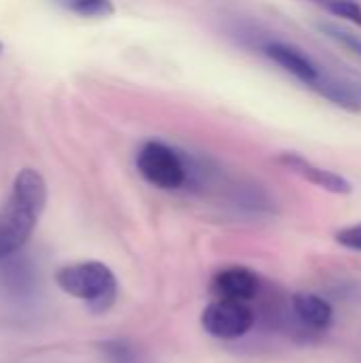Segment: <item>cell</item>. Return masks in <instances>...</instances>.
Instances as JSON below:
<instances>
[{
	"instance_id": "obj_1",
	"label": "cell",
	"mask_w": 361,
	"mask_h": 363,
	"mask_svg": "<svg viewBox=\"0 0 361 363\" xmlns=\"http://www.w3.org/2000/svg\"><path fill=\"white\" fill-rule=\"evenodd\" d=\"M47 204V183L40 172H17L9 200L0 208V259L19 253L30 240Z\"/></svg>"
},
{
	"instance_id": "obj_2",
	"label": "cell",
	"mask_w": 361,
	"mask_h": 363,
	"mask_svg": "<svg viewBox=\"0 0 361 363\" xmlns=\"http://www.w3.org/2000/svg\"><path fill=\"white\" fill-rule=\"evenodd\" d=\"M57 287L81 300L91 313H106L117 300V279L113 270L96 259L66 264L55 272Z\"/></svg>"
},
{
	"instance_id": "obj_3",
	"label": "cell",
	"mask_w": 361,
	"mask_h": 363,
	"mask_svg": "<svg viewBox=\"0 0 361 363\" xmlns=\"http://www.w3.org/2000/svg\"><path fill=\"white\" fill-rule=\"evenodd\" d=\"M138 174L153 187L174 191L187 185L189 164L187 160L170 145L162 140H147L136 153Z\"/></svg>"
},
{
	"instance_id": "obj_4",
	"label": "cell",
	"mask_w": 361,
	"mask_h": 363,
	"mask_svg": "<svg viewBox=\"0 0 361 363\" xmlns=\"http://www.w3.org/2000/svg\"><path fill=\"white\" fill-rule=\"evenodd\" d=\"M200 323L202 330L217 340H238L255 325V313L245 302L217 300L204 308Z\"/></svg>"
},
{
	"instance_id": "obj_5",
	"label": "cell",
	"mask_w": 361,
	"mask_h": 363,
	"mask_svg": "<svg viewBox=\"0 0 361 363\" xmlns=\"http://www.w3.org/2000/svg\"><path fill=\"white\" fill-rule=\"evenodd\" d=\"M262 51L270 62H274L279 68H283L287 74L302 81L309 87H313L317 83V79L321 77V72H323V68L311 55H306L300 47H296L291 43L266 40L262 45Z\"/></svg>"
},
{
	"instance_id": "obj_6",
	"label": "cell",
	"mask_w": 361,
	"mask_h": 363,
	"mask_svg": "<svg viewBox=\"0 0 361 363\" xmlns=\"http://www.w3.org/2000/svg\"><path fill=\"white\" fill-rule=\"evenodd\" d=\"M277 162L281 166H285L289 172L302 177L304 181H309L311 185L315 187H321L330 194H336V196H347L353 191V185L351 181H347L343 174L334 172V170H328V168H321L317 164H313L311 160H306L304 155L296 153V151H281L277 155Z\"/></svg>"
},
{
	"instance_id": "obj_7",
	"label": "cell",
	"mask_w": 361,
	"mask_h": 363,
	"mask_svg": "<svg viewBox=\"0 0 361 363\" xmlns=\"http://www.w3.org/2000/svg\"><path fill=\"white\" fill-rule=\"evenodd\" d=\"M262 289V279L245 266H230L215 274L213 279V294L219 300H232V302H245L257 298Z\"/></svg>"
},
{
	"instance_id": "obj_8",
	"label": "cell",
	"mask_w": 361,
	"mask_h": 363,
	"mask_svg": "<svg viewBox=\"0 0 361 363\" xmlns=\"http://www.w3.org/2000/svg\"><path fill=\"white\" fill-rule=\"evenodd\" d=\"M289 308L294 319L300 323V328L311 334L328 332L334 323V306L326 298L313 291L294 294L289 300Z\"/></svg>"
},
{
	"instance_id": "obj_9",
	"label": "cell",
	"mask_w": 361,
	"mask_h": 363,
	"mask_svg": "<svg viewBox=\"0 0 361 363\" xmlns=\"http://www.w3.org/2000/svg\"><path fill=\"white\" fill-rule=\"evenodd\" d=\"M38 274L32 262L19 253L0 259V289L11 298H32Z\"/></svg>"
},
{
	"instance_id": "obj_10",
	"label": "cell",
	"mask_w": 361,
	"mask_h": 363,
	"mask_svg": "<svg viewBox=\"0 0 361 363\" xmlns=\"http://www.w3.org/2000/svg\"><path fill=\"white\" fill-rule=\"evenodd\" d=\"M315 89L319 96H323L328 102L345 108V111H351V113H357L361 111V94L360 89H355L353 85L345 83L343 79L338 77H332L330 72H321V77L317 79V83L311 87Z\"/></svg>"
},
{
	"instance_id": "obj_11",
	"label": "cell",
	"mask_w": 361,
	"mask_h": 363,
	"mask_svg": "<svg viewBox=\"0 0 361 363\" xmlns=\"http://www.w3.org/2000/svg\"><path fill=\"white\" fill-rule=\"evenodd\" d=\"M98 353L102 355L104 363H143L138 347L126 338L98 342Z\"/></svg>"
},
{
	"instance_id": "obj_12",
	"label": "cell",
	"mask_w": 361,
	"mask_h": 363,
	"mask_svg": "<svg viewBox=\"0 0 361 363\" xmlns=\"http://www.w3.org/2000/svg\"><path fill=\"white\" fill-rule=\"evenodd\" d=\"M53 2L79 17L100 19V17H111L115 13L113 0H53Z\"/></svg>"
},
{
	"instance_id": "obj_13",
	"label": "cell",
	"mask_w": 361,
	"mask_h": 363,
	"mask_svg": "<svg viewBox=\"0 0 361 363\" xmlns=\"http://www.w3.org/2000/svg\"><path fill=\"white\" fill-rule=\"evenodd\" d=\"M319 30H321L328 38H332L334 43H338L343 49H347L351 55H355V57H360L361 60L360 34H355V32H351V30H347V28H343V26H338V23H330V21L319 23Z\"/></svg>"
},
{
	"instance_id": "obj_14",
	"label": "cell",
	"mask_w": 361,
	"mask_h": 363,
	"mask_svg": "<svg viewBox=\"0 0 361 363\" xmlns=\"http://www.w3.org/2000/svg\"><path fill=\"white\" fill-rule=\"evenodd\" d=\"M323 9L330 15L340 17L345 21H351V23L361 28V4L357 0H330L323 4Z\"/></svg>"
},
{
	"instance_id": "obj_15",
	"label": "cell",
	"mask_w": 361,
	"mask_h": 363,
	"mask_svg": "<svg viewBox=\"0 0 361 363\" xmlns=\"http://www.w3.org/2000/svg\"><path fill=\"white\" fill-rule=\"evenodd\" d=\"M334 240L349 249V251H355V253H361V223H353V225H345L340 228L336 234H334Z\"/></svg>"
},
{
	"instance_id": "obj_16",
	"label": "cell",
	"mask_w": 361,
	"mask_h": 363,
	"mask_svg": "<svg viewBox=\"0 0 361 363\" xmlns=\"http://www.w3.org/2000/svg\"><path fill=\"white\" fill-rule=\"evenodd\" d=\"M311 2H317L319 6H323V4H326V2H330V0H311Z\"/></svg>"
},
{
	"instance_id": "obj_17",
	"label": "cell",
	"mask_w": 361,
	"mask_h": 363,
	"mask_svg": "<svg viewBox=\"0 0 361 363\" xmlns=\"http://www.w3.org/2000/svg\"><path fill=\"white\" fill-rule=\"evenodd\" d=\"M2 49H4V47H2V43H0V55H2Z\"/></svg>"
},
{
	"instance_id": "obj_18",
	"label": "cell",
	"mask_w": 361,
	"mask_h": 363,
	"mask_svg": "<svg viewBox=\"0 0 361 363\" xmlns=\"http://www.w3.org/2000/svg\"><path fill=\"white\" fill-rule=\"evenodd\" d=\"M360 94H361V89H360Z\"/></svg>"
}]
</instances>
